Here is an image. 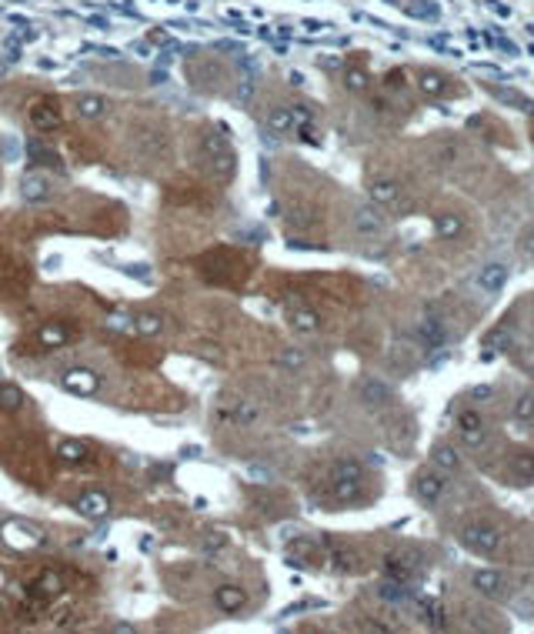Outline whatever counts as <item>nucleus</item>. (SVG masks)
I'll return each instance as SVG.
<instances>
[{"label": "nucleus", "mask_w": 534, "mask_h": 634, "mask_svg": "<svg viewBox=\"0 0 534 634\" xmlns=\"http://www.w3.org/2000/svg\"><path fill=\"white\" fill-rule=\"evenodd\" d=\"M367 197H371V204H378L381 211H391V214H404L407 207H411L407 191L400 187L398 180H391V177H378V180H371V184H367Z\"/></svg>", "instance_id": "obj_1"}, {"label": "nucleus", "mask_w": 534, "mask_h": 634, "mask_svg": "<svg viewBox=\"0 0 534 634\" xmlns=\"http://www.w3.org/2000/svg\"><path fill=\"white\" fill-rule=\"evenodd\" d=\"M411 491L424 504H438L444 498V491H448V474L441 467H434V464H424V467L414 471V478H411Z\"/></svg>", "instance_id": "obj_2"}, {"label": "nucleus", "mask_w": 534, "mask_h": 634, "mask_svg": "<svg viewBox=\"0 0 534 634\" xmlns=\"http://www.w3.org/2000/svg\"><path fill=\"white\" fill-rule=\"evenodd\" d=\"M461 541H464V548H471L477 554H495L501 548V531L491 521H471L461 528Z\"/></svg>", "instance_id": "obj_3"}, {"label": "nucleus", "mask_w": 534, "mask_h": 634, "mask_svg": "<svg viewBox=\"0 0 534 634\" xmlns=\"http://www.w3.org/2000/svg\"><path fill=\"white\" fill-rule=\"evenodd\" d=\"M458 438L464 447H481V444L488 441V431H484V418H481V411L475 407H464L458 414Z\"/></svg>", "instance_id": "obj_4"}, {"label": "nucleus", "mask_w": 534, "mask_h": 634, "mask_svg": "<svg viewBox=\"0 0 534 634\" xmlns=\"http://www.w3.org/2000/svg\"><path fill=\"white\" fill-rule=\"evenodd\" d=\"M351 224H354V231L361 234V237H384L387 234V217L378 204H371V207H354V217H351Z\"/></svg>", "instance_id": "obj_5"}, {"label": "nucleus", "mask_w": 534, "mask_h": 634, "mask_svg": "<svg viewBox=\"0 0 534 634\" xmlns=\"http://www.w3.org/2000/svg\"><path fill=\"white\" fill-rule=\"evenodd\" d=\"M60 384H64V391H71V394L87 398V394H97V387H100V374L91 371V367H71V371H64V374H60Z\"/></svg>", "instance_id": "obj_6"}, {"label": "nucleus", "mask_w": 534, "mask_h": 634, "mask_svg": "<svg viewBox=\"0 0 534 634\" xmlns=\"http://www.w3.org/2000/svg\"><path fill=\"white\" fill-rule=\"evenodd\" d=\"M201 151H204V157H208L217 171H221V167H224V174L234 171V154H230V144L221 134H204V140H201Z\"/></svg>", "instance_id": "obj_7"}, {"label": "nucleus", "mask_w": 534, "mask_h": 634, "mask_svg": "<svg viewBox=\"0 0 534 634\" xmlns=\"http://www.w3.org/2000/svg\"><path fill=\"white\" fill-rule=\"evenodd\" d=\"M30 120H34V127L37 131H54L64 124V114H60L57 100H50V97H40L30 104Z\"/></svg>", "instance_id": "obj_8"}, {"label": "nucleus", "mask_w": 534, "mask_h": 634, "mask_svg": "<svg viewBox=\"0 0 534 634\" xmlns=\"http://www.w3.org/2000/svg\"><path fill=\"white\" fill-rule=\"evenodd\" d=\"M358 398L367 411H384L387 404H391V387L378 381V377H367L361 387H358Z\"/></svg>", "instance_id": "obj_9"}, {"label": "nucleus", "mask_w": 534, "mask_h": 634, "mask_svg": "<svg viewBox=\"0 0 534 634\" xmlns=\"http://www.w3.org/2000/svg\"><path fill=\"white\" fill-rule=\"evenodd\" d=\"M414 341L424 344V347L448 344V327H444V321H438V317H424V321L414 324Z\"/></svg>", "instance_id": "obj_10"}, {"label": "nucleus", "mask_w": 534, "mask_h": 634, "mask_svg": "<svg viewBox=\"0 0 534 634\" xmlns=\"http://www.w3.org/2000/svg\"><path fill=\"white\" fill-rule=\"evenodd\" d=\"M471 584H475L477 595H484V597H504V591H508L504 575H497V571H491V568L475 571V575H471Z\"/></svg>", "instance_id": "obj_11"}, {"label": "nucleus", "mask_w": 534, "mask_h": 634, "mask_svg": "<svg viewBox=\"0 0 534 634\" xmlns=\"http://www.w3.org/2000/svg\"><path fill=\"white\" fill-rule=\"evenodd\" d=\"M214 601H217V608H221L224 615H237V611L248 604V591L237 588V584H221V588L214 591Z\"/></svg>", "instance_id": "obj_12"}, {"label": "nucleus", "mask_w": 534, "mask_h": 634, "mask_svg": "<svg viewBox=\"0 0 534 634\" xmlns=\"http://www.w3.org/2000/svg\"><path fill=\"white\" fill-rule=\"evenodd\" d=\"M431 464H434V467H441L444 474H458L461 467H464L461 454L454 451V447H451V444H444V441L431 447Z\"/></svg>", "instance_id": "obj_13"}, {"label": "nucleus", "mask_w": 534, "mask_h": 634, "mask_svg": "<svg viewBox=\"0 0 534 634\" xmlns=\"http://www.w3.org/2000/svg\"><path fill=\"white\" fill-rule=\"evenodd\" d=\"M77 511H80L84 518H104V514L111 511V498L100 494V491H87V494L77 498Z\"/></svg>", "instance_id": "obj_14"}, {"label": "nucleus", "mask_w": 534, "mask_h": 634, "mask_svg": "<svg viewBox=\"0 0 534 634\" xmlns=\"http://www.w3.org/2000/svg\"><path fill=\"white\" fill-rule=\"evenodd\" d=\"M504 281H508V268L504 264H484L477 270V288L488 290V294H497L504 288Z\"/></svg>", "instance_id": "obj_15"}, {"label": "nucleus", "mask_w": 534, "mask_h": 634, "mask_svg": "<svg viewBox=\"0 0 534 634\" xmlns=\"http://www.w3.org/2000/svg\"><path fill=\"white\" fill-rule=\"evenodd\" d=\"M74 107H77V114L84 117V120H100V117L111 111V104H107L104 97H97V94H80Z\"/></svg>", "instance_id": "obj_16"}, {"label": "nucleus", "mask_w": 534, "mask_h": 634, "mask_svg": "<svg viewBox=\"0 0 534 634\" xmlns=\"http://www.w3.org/2000/svg\"><path fill=\"white\" fill-rule=\"evenodd\" d=\"M287 324L294 330H301V334H314L321 327V317L311 308H287Z\"/></svg>", "instance_id": "obj_17"}, {"label": "nucleus", "mask_w": 534, "mask_h": 634, "mask_svg": "<svg viewBox=\"0 0 534 634\" xmlns=\"http://www.w3.org/2000/svg\"><path fill=\"white\" fill-rule=\"evenodd\" d=\"M418 91L427 97H444L448 94V77L438 74V71H418Z\"/></svg>", "instance_id": "obj_18"}, {"label": "nucleus", "mask_w": 534, "mask_h": 634, "mask_svg": "<svg viewBox=\"0 0 534 634\" xmlns=\"http://www.w3.org/2000/svg\"><path fill=\"white\" fill-rule=\"evenodd\" d=\"M434 234L444 237V241H458L464 234V217L461 214H438L434 217Z\"/></svg>", "instance_id": "obj_19"}, {"label": "nucleus", "mask_w": 534, "mask_h": 634, "mask_svg": "<svg viewBox=\"0 0 534 634\" xmlns=\"http://www.w3.org/2000/svg\"><path fill=\"white\" fill-rule=\"evenodd\" d=\"M267 124H270V131H274V134H291V131H297L294 107H274V111L267 114Z\"/></svg>", "instance_id": "obj_20"}, {"label": "nucleus", "mask_w": 534, "mask_h": 634, "mask_svg": "<svg viewBox=\"0 0 534 634\" xmlns=\"http://www.w3.org/2000/svg\"><path fill=\"white\" fill-rule=\"evenodd\" d=\"M20 191L27 201H47L50 197V184L40 177V174H24V180H20Z\"/></svg>", "instance_id": "obj_21"}, {"label": "nucleus", "mask_w": 534, "mask_h": 634, "mask_svg": "<svg viewBox=\"0 0 534 634\" xmlns=\"http://www.w3.org/2000/svg\"><path fill=\"white\" fill-rule=\"evenodd\" d=\"M87 444H80V441H60L57 444V458L64 464H84L87 461Z\"/></svg>", "instance_id": "obj_22"}, {"label": "nucleus", "mask_w": 534, "mask_h": 634, "mask_svg": "<svg viewBox=\"0 0 534 634\" xmlns=\"http://www.w3.org/2000/svg\"><path fill=\"white\" fill-rule=\"evenodd\" d=\"M331 478H334V481H361L364 478V467H361V461H354V458H341V461L334 464Z\"/></svg>", "instance_id": "obj_23"}, {"label": "nucleus", "mask_w": 534, "mask_h": 634, "mask_svg": "<svg viewBox=\"0 0 534 634\" xmlns=\"http://www.w3.org/2000/svg\"><path fill=\"white\" fill-rule=\"evenodd\" d=\"M134 330L144 334V337H157L164 330V317H157V314H137L134 317Z\"/></svg>", "instance_id": "obj_24"}, {"label": "nucleus", "mask_w": 534, "mask_h": 634, "mask_svg": "<svg viewBox=\"0 0 534 634\" xmlns=\"http://www.w3.org/2000/svg\"><path fill=\"white\" fill-rule=\"evenodd\" d=\"M37 341H40V347H60L67 341V327L64 324H44L37 330Z\"/></svg>", "instance_id": "obj_25"}, {"label": "nucleus", "mask_w": 534, "mask_h": 634, "mask_svg": "<svg viewBox=\"0 0 534 634\" xmlns=\"http://www.w3.org/2000/svg\"><path fill=\"white\" fill-rule=\"evenodd\" d=\"M378 597H381V601H387V604H398V601H404V597H407V588H404L400 581H394V577H391V581H384L381 588H378Z\"/></svg>", "instance_id": "obj_26"}, {"label": "nucleus", "mask_w": 534, "mask_h": 634, "mask_svg": "<svg viewBox=\"0 0 534 634\" xmlns=\"http://www.w3.org/2000/svg\"><path fill=\"white\" fill-rule=\"evenodd\" d=\"M24 404V391L17 384H0V407L3 411H17Z\"/></svg>", "instance_id": "obj_27"}, {"label": "nucleus", "mask_w": 534, "mask_h": 634, "mask_svg": "<svg viewBox=\"0 0 534 634\" xmlns=\"http://www.w3.org/2000/svg\"><path fill=\"white\" fill-rule=\"evenodd\" d=\"M484 344L491 347V351H508V347H511V327L501 324L497 330H491V334L484 337Z\"/></svg>", "instance_id": "obj_28"}, {"label": "nucleus", "mask_w": 534, "mask_h": 634, "mask_svg": "<svg viewBox=\"0 0 534 634\" xmlns=\"http://www.w3.org/2000/svg\"><path fill=\"white\" fill-rule=\"evenodd\" d=\"M30 160L34 164H44V167H60V157L54 151H47L44 144H30Z\"/></svg>", "instance_id": "obj_29"}, {"label": "nucleus", "mask_w": 534, "mask_h": 634, "mask_svg": "<svg viewBox=\"0 0 534 634\" xmlns=\"http://www.w3.org/2000/svg\"><path fill=\"white\" fill-rule=\"evenodd\" d=\"M384 571H387V577H394V581H404V577L411 575V564L407 561H400V557H384Z\"/></svg>", "instance_id": "obj_30"}, {"label": "nucleus", "mask_w": 534, "mask_h": 634, "mask_svg": "<svg viewBox=\"0 0 534 634\" xmlns=\"http://www.w3.org/2000/svg\"><path fill=\"white\" fill-rule=\"evenodd\" d=\"M515 418L517 421H534V394H521V398H517Z\"/></svg>", "instance_id": "obj_31"}, {"label": "nucleus", "mask_w": 534, "mask_h": 634, "mask_svg": "<svg viewBox=\"0 0 534 634\" xmlns=\"http://www.w3.org/2000/svg\"><path fill=\"white\" fill-rule=\"evenodd\" d=\"M358 487H361V481H334V498L354 501L358 498Z\"/></svg>", "instance_id": "obj_32"}, {"label": "nucleus", "mask_w": 534, "mask_h": 634, "mask_svg": "<svg viewBox=\"0 0 534 634\" xmlns=\"http://www.w3.org/2000/svg\"><path fill=\"white\" fill-rule=\"evenodd\" d=\"M344 87H347V91H354V94H361L364 87H367V74H364V71H354V67H351V71L344 74Z\"/></svg>", "instance_id": "obj_33"}, {"label": "nucleus", "mask_w": 534, "mask_h": 634, "mask_svg": "<svg viewBox=\"0 0 534 634\" xmlns=\"http://www.w3.org/2000/svg\"><path fill=\"white\" fill-rule=\"evenodd\" d=\"M277 361H281L284 367H291V371H297V367H304V354H301L297 347H284Z\"/></svg>", "instance_id": "obj_34"}, {"label": "nucleus", "mask_w": 534, "mask_h": 634, "mask_svg": "<svg viewBox=\"0 0 534 634\" xmlns=\"http://www.w3.org/2000/svg\"><path fill=\"white\" fill-rule=\"evenodd\" d=\"M517 254H521V261L534 264V231H528L524 237H521V244H517Z\"/></svg>", "instance_id": "obj_35"}, {"label": "nucleus", "mask_w": 534, "mask_h": 634, "mask_svg": "<svg viewBox=\"0 0 534 634\" xmlns=\"http://www.w3.org/2000/svg\"><path fill=\"white\" fill-rule=\"evenodd\" d=\"M468 398H471V404H484V401H491V398H495V387L491 384H475Z\"/></svg>", "instance_id": "obj_36"}, {"label": "nucleus", "mask_w": 534, "mask_h": 634, "mask_svg": "<svg viewBox=\"0 0 534 634\" xmlns=\"http://www.w3.org/2000/svg\"><path fill=\"white\" fill-rule=\"evenodd\" d=\"M331 551H334V561L341 568H358V554L354 551H347V548H331Z\"/></svg>", "instance_id": "obj_37"}, {"label": "nucleus", "mask_w": 534, "mask_h": 634, "mask_svg": "<svg viewBox=\"0 0 534 634\" xmlns=\"http://www.w3.org/2000/svg\"><path fill=\"white\" fill-rule=\"evenodd\" d=\"M517 474H524V478H534V454H517Z\"/></svg>", "instance_id": "obj_38"}, {"label": "nucleus", "mask_w": 534, "mask_h": 634, "mask_svg": "<svg viewBox=\"0 0 534 634\" xmlns=\"http://www.w3.org/2000/svg\"><path fill=\"white\" fill-rule=\"evenodd\" d=\"M224 544H228V538H224V534H210V538H208L210 551H214V548H224Z\"/></svg>", "instance_id": "obj_39"}, {"label": "nucleus", "mask_w": 534, "mask_h": 634, "mask_svg": "<svg viewBox=\"0 0 534 634\" xmlns=\"http://www.w3.org/2000/svg\"><path fill=\"white\" fill-rule=\"evenodd\" d=\"M237 97H241V100H248V97H250V84H244V87L237 91Z\"/></svg>", "instance_id": "obj_40"}, {"label": "nucleus", "mask_w": 534, "mask_h": 634, "mask_svg": "<svg viewBox=\"0 0 534 634\" xmlns=\"http://www.w3.org/2000/svg\"><path fill=\"white\" fill-rule=\"evenodd\" d=\"M0 71H3V67H0Z\"/></svg>", "instance_id": "obj_41"}, {"label": "nucleus", "mask_w": 534, "mask_h": 634, "mask_svg": "<svg viewBox=\"0 0 534 634\" xmlns=\"http://www.w3.org/2000/svg\"><path fill=\"white\" fill-rule=\"evenodd\" d=\"M0 608H3V604H0Z\"/></svg>", "instance_id": "obj_42"}, {"label": "nucleus", "mask_w": 534, "mask_h": 634, "mask_svg": "<svg viewBox=\"0 0 534 634\" xmlns=\"http://www.w3.org/2000/svg\"><path fill=\"white\" fill-rule=\"evenodd\" d=\"M531 377H534V374H531Z\"/></svg>", "instance_id": "obj_43"}]
</instances>
